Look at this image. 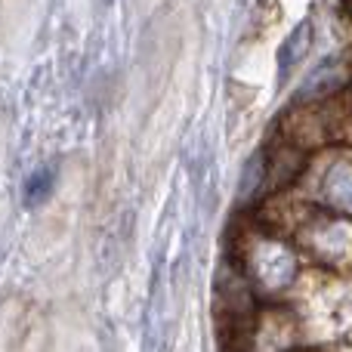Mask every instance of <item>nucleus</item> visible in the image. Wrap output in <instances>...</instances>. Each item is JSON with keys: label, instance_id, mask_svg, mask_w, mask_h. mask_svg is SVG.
<instances>
[{"label": "nucleus", "instance_id": "obj_3", "mask_svg": "<svg viewBox=\"0 0 352 352\" xmlns=\"http://www.w3.org/2000/svg\"><path fill=\"white\" fill-rule=\"evenodd\" d=\"M50 186H53V170L41 167V170L25 182V201H28V204H37L41 198H47L50 195Z\"/></svg>", "mask_w": 352, "mask_h": 352}, {"label": "nucleus", "instance_id": "obj_4", "mask_svg": "<svg viewBox=\"0 0 352 352\" xmlns=\"http://www.w3.org/2000/svg\"><path fill=\"white\" fill-rule=\"evenodd\" d=\"M260 182H263V164H260V158H254L248 167H244V176H241V195L244 198H250V195L260 188Z\"/></svg>", "mask_w": 352, "mask_h": 352}, {"label": "nucleus", "instance_id": "obj_2", "mask_svg": "<svg viewBox=\"0 0 352 352\" xmlns=\"http://www.w3.org/2000/svg\"><path fill=\"white\" fill-rule=\"evenodd\" d=\"M309 47H312V25L309 22H300L297 28H294V34L285 41V47H281V56H278L281 74H287V68H291L294 62L303 59V56L309 53Z\"/></svg>", "mask_w": 352, "mask_h": 352}, {"label": "nucleus", "instance_id": "obj_1", "mask_svg": "<svg viewBox=\"0 0 352 352\" xmlns=\"http://www.w3.org/2000/svg\"><path fill=\"white\" fill-rule=\"evenodd\" d=\"M343 78H346V62L340 65V59H328L324 65H318V72H312L303 80V87L297 93V102H306V99H316V96L337 90L343 84Z\"/></svg>", "mask_w": 352, "mask_h": 352}]
</instances>
